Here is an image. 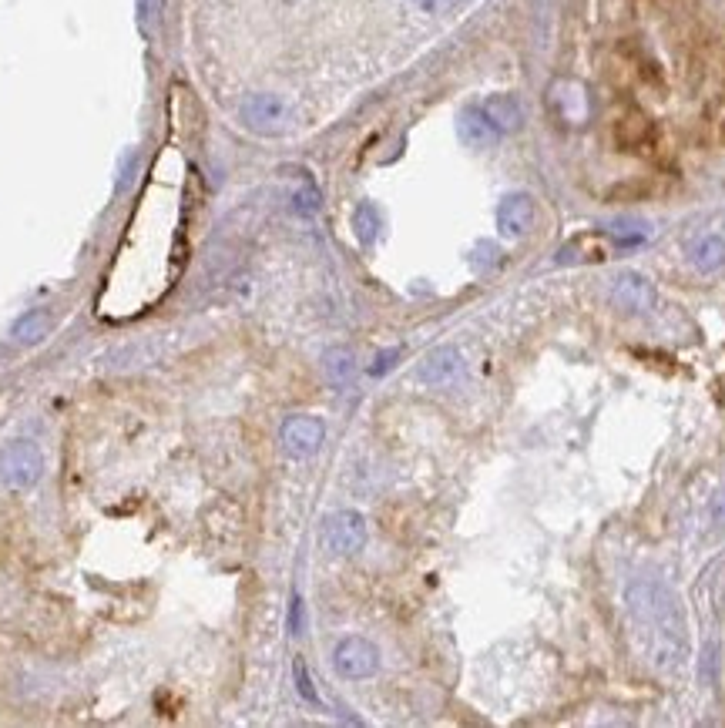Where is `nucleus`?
Listing matches in <instances>:
<instances>
[{
  "label": "nucleus",
  "mask_w": 725,
  "mask_h": 728,
  "mask_svg": "<svg viewBox=\"0 0 725 728\" xmlns=\"http://www.w3.org/2000/svg\"><path fill=\"white\" fill-rule=\"evenodd\" d=\"M608 296H611V306L628 312V316H642V312H648L655 306V286L635 269L618 272V276L611 279Z\"/></svg>",
  "instance_id": "423d86ee"
},
{
  "label": "nucleus",
  "mask_w": 725,
  "mask_h": 728,
  "mask_svg": "<svg viewBox=\"0 0 725 728\" xmlns=\"http://www.w3.org/2000/svg\"><path fill=\"white\" fill-rule=\"evenodd\" d=\"M279 440H282V447H286L289 457H299V460L313 457V453L323 447V440H326V423L319 420V416L296 413V416H289V420L282 423Z\"/></svg>",
  "instance_id": "39448f33"
},
{
  "label": "nucleus",
  "mask_w": 725,
  "mask_h": 728,
  "mask_svg": "<svg viewBox=\"0 0 725 728\" xmlns=\"http://www.w3.org/2000/svg\"><path fill=\"white\" fill-rule=\"evenodd\" d=\"M316 208H319V192H316V188H303V192H296V212L313 215Z\"/></svg>",
  "instance_id": "aec40b11"
},
{
  "label": "nucleus",
  "mask_w": 725,
  "mask_h": 728,
  "mask_svg": "<svg viewBox=\"0 0 725 728\" xmlns=\"http://www.w3.org/2000/svg\"><path fill=\"white\" fill-rule=\"evenodd\" d=\"M715 517H719L722 524H725V490L719 494V500H715Z\"/></svg>",
  "instance_id": "5701e85b"
},
{
  "label": "nucleus",
  "mask_w": 725,
  "mask_h": 728,
  "mask_svg": "<svg viewBox=\"0 0 725 728\" xmlns=\"http://www.w3.org/2000/svg\"><path fill=\"white\" fill-rule=\"evenodd\" d=\"M353 232H356V239H360L363 245H373L376 235H380V208L370 205V202L356 205V212H353Z\"/></svg>",
  "instance_id": "dca6fc26"
},
{
  "label": "nucleus",
  "mask_w": 725,
  "mask_h": 728,
  "mask_svg": "<svg viewBox=\"0 0 725 728\" xmlns=\"http://www.w3.org/2000/svg\"><path fill=\"white\" fill-rule=\"evenodd\" d=\"M44 474V453L34 440H11L0 447V484L11 490L34 487Z\"/></svg>",
  "instance_id": "f03ea898"
},
{
  "label": "nucleus",
  "mask_w": 725,
  "mask_h": 728,
  "mask_svg": "<svg viewBox=\"0 0 725 728\" xmlns=\"http://www.w3.org/2000/svg\"><path fill=\"white\" fill-rule=\"evenodd\" d=\"M601 259H608V249H605V242H601V235H578V239H571L558 252L561 266H581V262H601Z\"/></svg>",
  "instance_id": "ddd939ff"
},
{
  "label": "nucleus",
  "mask_w": 725,
  "mask_h": 728,
  "mask_svg": "<svg viewBox=\"0 0 725 728\" xmlns=\"http://www.w3.org/2000/svg\"><path fill=\"white\" fill-rule=\"evenodd\" d=\"M689 262L695 272H702V276L722 269L725 266V239L722 235H702V239L689 249Z\"/></svg>",
  "instance_id": "f8f14e48"
},
{
  "label": "nucleus",
  "mask_w": 725,
  "mask_h": 728,
  "mask_svg": "<svg viewBox=\"0 0 725 728\" xmlns=\"http://www.w3.org/2000/svg\"><path fill=\"white\" fill-rule=\"evenodd\" d=\"M464 373V359L454 346H440L420 363V380L427 386H450Z\"/></svg>",
  "instance_id": "1a4fd4ad"
},
{
  "label": "nucleus",
  "mask_w": 725,
  "mask_h": 728,
  "mask_svg": "<svg viewBox=\"0 0 725 728\" xmlns=\"http://www.w3.org/2000/svg\"><path fill=\"white\" fill-rule=\"evenodd\" d=\"M397 359H400V349H386V353H380V356H376V363L370 366V373H373V376H383V373H390V366L397 363Z\"/></svg>",
  "instance_id": "412c9836"
},
{
  "label": "nucleus",
  "mask_w": 725,
  "mask_h": 728,
  "mask_svg": "<svg viewBox=\"0 0 725 728\" xmlns=\"http://www.w3.org/2000/svg\"><path fill=\"white\" fill-rule=\"evenodd\" d=\"M162 11H165V0H138V21L148 34L162 21Z\"/></svg>",
  "instance_id": "f3484780"
},
{
  "label": "nucleus",
  "mask_w": 725,
  "mask_h": 728,
  "mask_svg": "<svg viewBox=\"0 0 725 728\" xmlns=\"http://www.w3.org/2000/svg\"><path fill=\"white\" fill-rule=\"evenodd\" d=\"M306 631V604H303V598H293V604H289V635L293 638H299Z\"/></svg>",
  "instance_id": "6ab92c4d"
},
{
  "label": "nucleus",
  "mask_w": 725,
  "mask_h": 728,
  "mask_svg": "<svg viewBox=\"0 0 725 728\" xmlns=\"http://www.w3.org/2000/svg\"><path fill=\"white\" fill-rule=\"evenodd\" d=\"M47 329H51V312H47V309H27L21 319H14L11 336L21 346H34V343H41V339L47 336Z\"/></svg>",
  "instance_id": "2eb2a0df"
},
{
  "label": "nucleus",
  "mask_w": 725,
  "mask_h": 728,
  "mask_svg": "<svg viewBox=\"0 0 725 728\" xmlns=\"http://www.w3.org/2000/svg\"><path fill=\"white\" fill-rule=\"evenodd\" d=\"M242 121L252 128V131H262V135H272V131H282L289 121V104L279 98V94L272 91H259V94H249L246 101H242Z\"/></svg>",
  "instance_id": "0eeeda50"
},
{
  "label": "nucleus",
  "mask_w": 725,
  "mask_h": 728,
  "mask_svg": "<svg viewBox=\"0 0 725 728\" xmlns=\"http://www.w3.org/2000/svg\"><path fill=\"white\" fill-rule=\"evenodd\" d=\"M628 608L635 621L652 631V651L665 648V658L685 651V621L679 611V598L658 581H635L628 588ZM679 661V658H675Z\"/></svg>",
  "instance_id": "f257e3e1"
},
{
  "label": "nucleus",
  "mask_w": 725,
  "mask_h": 728,
  "mask_svg": "<svg viewBox=\"0 0 725 728\" xmlns=\"http://www.w3.org/2000/svg\"><path fill=\"white\" fill-rule=\"evenodd\" d=\"M484 111H487V118L494 121V128L501 131V135H507V131H517L524 125V111H521V104H517V98H511V94H494V98H487Z\"/></svg>",
  "instance_id": "4468645a"
},
{
  "label": "nucleus",
  "mask_w": 725,
  "mask_h": 728,
  "mask_svg": "<svg viewBox=\"0 0 725 728\" xmlns=\"http://www.w3.org/2000/svg\"><path fill=\"white\" fill-rule=\"evenodd\" d=\"M333 668L346 682H363L380 671V648L366 638H343L333 651Z\"/></svg>",
  "instance_id": "20e7f679"
},
{
  "label": "nucleus",
  "mask_w": 725,
  "mask_h": 728,
  "mask_svg": "<svg viewBox=\"0 0 725 728\" xmlns=\"http://www.w3.org/2000/svg\"><path fill=\"white\" fill-rule=\"evenodd\" d=\"M534 215H538L534 198L527 192H514L497 205V229L504 239H524L534 229Z\"/></svg>",
  "instance_id": "6e6552de"
},
{
  "label": "nucleus",
  "mask_w": 725,
  "mask_h": 728,
  "mask_svg": "<svg viewBox=\"0 0 725 728\" xmlns=\"http://www.w3.org/2000/svg\"><path fill=\"white\" fill-rule=\"evenodd\" d=\"M293 675H296V692L303 695L309 705H319V695H316V688H313V678H309V668H306V661H303V658H296V665H293Z\"/></svg>",
  "instance_id": "a211bd4d"
},
{
  "label": "nucleus",
  "mask_w": 725,
  "mask_h": 728,
  "mask_svg": "<svg viewBox=\"0 0 725 728\" xmlns=\"http://www.w3.org/2000/svg\"><path fill=\"white\" fill-rule=\"evenodd\" d=\"M323 373H326L329 386L346 390L356 376V353L350 346H329L323 353Z\"/></svg>",
  "instance_id": "9b49d317"
},
{
  "label": "nucleus",
  "mask_w": 725,
  "mask_h": 728,
  "mask_svg": "<svg viewBox=\"0 0 725 728\" xmlns=\"http://www.w3.org/2000/svg\"><path fill=\"white\" fill-rule=\"evenodd\" d=\"M323 544L329 554L353 557L366 547V520L360 510H336L323 524Z\"/></svg>",
  "instance_id": "7ed1b4c3"
},
{
  "label": "nucleus",
  "mask_w": 725,
  "mask_h": 728,
  "mask_svg": "<svg viewBox=\"0 0 725 728\" xmlns=\"http://www.w3.org/2000/svg\"><path fill=\"white\" fill-rule=\"evenodd\" d=\"M457 131H460V138H464L467 148H491V145H497V138H501V131L494 128V121L487 118L484 108H464V111H460Z\"/></svg>",
  "instance_id": "9d476101"
},
{
  "label": "nucleus",
  "mask_w": 725,
  "mask_h": 728,
  "mask_svg": "<svg viewBox=\"0 0 725 728\" xmlns=\"http://www.w3.org/2000/svg\"><path fill=\"white\" fill-rule=\"evenodd\" d=\"M457 4L460 0H417V7L423 14H447V11H454Z\"/></svg>",
  "instance_id": "4be33fe9"
}]
</instances>
